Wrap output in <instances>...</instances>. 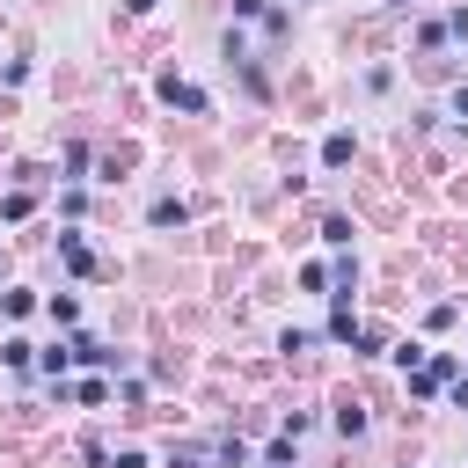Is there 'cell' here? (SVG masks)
Segmentation results:
<instances>
[{
  "label": "cell",
  "mask_w": 468,
  "mask_h": 468,
  "mask_svg": "<svg viewBox=\"0 0 468 468\" xmlns=\"http://www.w3.org/2000/svg\"><path fill=\"white\" fill-rule=\"evenodd\" d=\"M66 351H73V366H95V373H117L124 366V351H110L102 336H88V329H73L66 336Z\"/></svg>",
  "instance_id": "6da1fadb"
},
{
  "label": "cell",
  "mask_w": 468,
  "mask_h": 468,
  "mask_svg": "<svg viewBox=\"0 0 468 468\" xmlns=\"http://www.w3.org/2000/svg\"><path fill=\"white\" fill-rule=\"evenodd\" d=\"M154 95H161L168 110H183V117H205V110H212V102H205V88H190V80H176V73H161V80H154Z\"/></svg>",
  "instance_id": "7a4b0ae2"
},
{
  "label": "cell",
  "mask_w": 468,
  "mask_h": 468,
  "mask_svg": "<svg viewBox=\"0 0 468 468\" xmlns=\"http://www.w3.org/2000/svg\"><path fill=\"white\" fill-rule=\"evenodd\" d=\"M58 402H80V410H102L110 402V380L88 373V380H58Z\"/></svg>",
  "instance_id": "3957f363"
},
{
  "label": "cell",
  "mask_w": 468,
  "mask_h": 468,
  "mask_svg": "<svg viewBox=\"0 0 468 468\" xmlns=\"http://www.w3.org/2000/svg\"><path fill=\"white\" fill-rule=\"evenodd\" d=\"M58 263H66L73 278H95V249H88L80 234H58Z\"/></svg>",
  "instance_id": "277c9868"
},
{
  "label": "cell",
  "mask_w": 468,
  "mask_h": 468,
  "mask_svg": "<svg viewBox=\"0 0 468 468\" xmlns=\"http://www.w3.org/2000/svg\"><path fill=\"white\" fill-rule=\"evenodd\" d=\"M329 424H336V439H366V402H351V395H344V402L329 410Z\"/></svg>",
  "instance_id": "5b68a950"
},
{
  "label": "cell",
  "mask_w": 468,
  "mask_h": 468,
  "mask_svg": "<svg viewBox=\"0 0 468 468\" xmlns=\"http://www.w3.org/2000/svg\"><path fill=\"white\" fill-rule=\"evenodd\" d=\"M183 219H190V205H183V197H154V205H146V227H161V234H168V227H183Z\"/></svg>",
  "instance_id": "8992f818"
},
{
  "label": "cell",
  "mask_w": 468,
  "mask_h": 468,
  "mask_svg": "<svg viewBox=\"0 0 468 468\" xmlns=\"http://www.w3.org/2000/svg\"><path fill=\"white\" fill-rule=\"evenodd\" d=\"M351 154H358L351 132H329V139H322V168H351Z\"/></svg>",
  "instance_id": "52a82bcc"
},
{
  "label": "cell",
  "mask_w": 468,
  "mask_h": 468,
  "mask_svg": "<svg viewBox=\"0 0 468 468\" xmlns=\"http://www.w3.org/2000/svg\"><path fill=\"white\" fill-rule=\"evenodd\" d=\"M88 161H95V154H88V139H66V154H58V168H66V183H73V190H80V176H88Z\"/></svg>",
  "instance_id": "ba28073f"
},
{
  "label": "cell",
  "mask_w": 468,
  "mask_h": 468,
  "mask_svg": "<svg viewBox=\"0 0 468 468\" xmlns=\"http://www.w3.org/2000/svg\"><path fill=\"white\" fill-rule=\"evenodd\" d=\"M351 329H358V314H351V300H336L329 322H322V336H329V344H351Z\"/></svg>",
  "instance_id": "9c48e42d"
},
{
  "label": "cell",
  "mask_w": 468,
  "mask_h": 468,
  "mask_svg": "<svg viewBox=\"0 0 468 468\" xmlns=\"http://www.w3.org/2000/svg\"><path fill=\"white\" fill-rule=\"evenodd\" d=\"M66 366H73V351H66V344H44V351H37V373H44L51 388L66 380Z\"/></svg>",
  "instance_id": "30bf717a"
},
{
  "label": "cell",
  "mask_w": 468,
  "mask_h": 468,
  "mask_svg": "<svg viewBox=\"0 0 468 468\" xmlns=\"http://www.w3.org/2000/svg\"><path fill=\"white\" fill-rule=\"evenodd\" d=\"M29 212H37V190H29V183L0 197V219H7V227H15V219H29Z\"/></svg>",
  "instance_id": "8fae6325"
},
{
  "label": "cell",
  "mask_w": 468,
  "mask_h": 468,
  "mask_svg": "<svg viewBox=\"0 0 468 468\" xmlns=\"http://www.w3.org/2000/svg\"><path fill=\"white\" fill-rule=\"evenodd\" d=\"M439 29H446V44H468V0H453V7L439 15Z\"/></svg>",
  "instance_id": "7c38bea8"
},
{
  "label": "cell",
  "mask_w": 468,
  "mask_h": 468,
  "mask_svg": "<svg viewBox=\"0 0 468 468\" xmlns=\"http://www.w3.org/2000/svg\"><path fill=\"white\" fill-rule=\"evenodd\" d=\"M322 241H329V249H351V219H344V212H322Z\"/></svg>",
  "instance_id": "4fadbf2b"
},
{
  "label": "cell",
  "mask_w": 468,
  "mask_h": 468,
  "mask_svg": "<svg viewBox=\"0 0 468 468\" xmlns=\"http://www.w3.org/2000/svg\"><path fill=\"white\" fill-rule=\"evenodd\" d=\"M29 307H37V292H29V285H7V292H0V314H15V322H22Z\"/></svg>",
  "instance_id": "5bb4252c"
},
{
  "label": "cell",
  "mask_w": 468,
  "mask_h": 468,
  "mask_svg": "<svg viewBox=\"0 0 468 468\" xmlns=\"http://www.w3.org/2000/svg\"><path fill=\"white\" fill-rule=\"evenodd\" d=\"M0 358H7L15 373H29V366H37V344H22V336H7V344H0Z\"/></svg>",
  "instance_id": "9a60e30c"
},
{
  "label": "cell",
  "mask_w": 468,
  "mask_h": 468,
  "mask_svg": "<svg viewBox=\"0 0 468 468\" xmlns=\"http://www.w3.org/2000/svg\"><path fill=\"white\" fill-rule=\"evenodd\" d=\"M263 468H300V453H292V439H285V431L263 446Z\"/></svg>",
  "instance_id": "2e32d148"
},
{
  "label": "cell",
  "mask_w": 468,
  "mask_h": 468,
  "mask_svg": "<svg viewBox=\"0 0 468 468\" xmlns=\"http://www.w3.org/2000/svg\"><path fill=\"white\" fill-rule=\"evenodd\" d=\"M44 314H51L58 329H73V314H80V307H73V292H51V300H44Z\"/></svg>",
  "instance_id": "e0dca14e"
},
{
  "label": "cell",
  "mask_w": 468,
  "mask_h": 468,
  "mask_svg": "<svg viewBox=\"0 0 468 468\" xmlns=\"http://www.w3.org/2000/svg\"><path fill=\"white\" fill-rule=\"evenodd\" d=\"M380 344H388V336H380V329H366V322H358V329H351V351H358V358H380Z\"/></svg>",
  "instance_id": "ac0fdd59"
},
{
  "label": "cell",
  "mask_w": 468,
  "mask_h": 468,
  "mask_svg": "<svg viewBox=\"0 0 468 468\" xmlns=\"http://www.w3.org/2000/svg\"><path fill=\"white\" fill-rule=\"evenodd\" d=\"M439 388H446V380H439V373H424V366H417V373H410V402H431V395H439Z\"/></svg>",
  "instance_id": "d6986e66"
},
{
  "label": "cell",
  "mask_w": 468,
  "mask_h": 468,
  "mask_svg": "<svg viewBox=\"0 0 468 468\" xmlns=\"http://www.w3.org/2000/svg\"><path fill=\"white\" fill-rule=\"evenodd\" d=\"M453 322H461V307H453V300H439V307L424 314V329H431V336H439V329H453Z\"/></svg>",
  "instance_id": "ffe728a7"
},
{
  "label": "cell",
  "mask_w": 468,
  "mask_h": 468,
  "mask_svg": "<svg viewBox=\"0 0 468 468\" xmlns=\"http://www.w3.org/2000/svg\"><path fill=\"white\" fill-rule=\"evenodd\" d=\"M395 88V66H366V95H388Z\"/></svg>",
  "instance_id": "44dd1931"
},
{
  "label": "cell",
  "mask_w": 468,
  "mask_h": 468,
  "mask_svg": "<svg viewBox=\"0 0 468 468\" xmlns=\"http://www.w3.org/2000/svg\"><path fill=\"white\" fill-rule=\"evenodd\" d=\"M278 351H292V358H300V351H314V329H285V336H278Z\"/></svg>",
  "instance_id": "7402d4cb"
},
{
  "label": "cell",
  "mask_w": 468,
  "mask_h": 468,
  "mask_svg": "<svg viewBox=\"0 0 468 468\" xmlns=\"http://www.w3.org/2000/svg\"><path fill=\"white\" fill-rule=\"evenodd\" d=\"M424 358H431V351H424V344H395V366H402V373H417V366H424Z\"/></svg>",
  "instance_id": "603a6c76"
},
{
  "label": "cell",
  "mask_w": 468,
  "mask_h": 468,
  "mask_svg": "<svg viewBox=\"0 0 468 468\" xmlns=\"http://www.w3.org/2000/svg\"><path fill=\"white\" fill-rule=\"evenodd\" d=\"M424 373H439V380H453V373H461V358H453V351H431V358H424Z\"/></svg>",
  "instance_id": "cb8c5ba5"
},
{
  "label": "cell",
  "mask_w": 468,
  "mask_h": 468,
  "mask_svg": "<svg viewBox=\"0 0 468 468\" xmlns=\"http://www.w3.org/2000/svg\"><path fill=\"white\" fill-rule=\"evenodd\" d=\"M80 461H88V468H110V446H102V439L88 431V439H80Z\"/></svg>",
  "instance_id": "d4e9b609"
},
{
  "label": "cell",
  "mask_w": 468,
  "mask_h": 468,
  "mask_svg": "<svg viewBox=\"0 0 468 468\" xmlns=\"http://www.w3.org/2000/svg\"><path fill=\"white\" fill-rule=\"evenodd\" d=\"M263 7L271 0H234V22H263Z\"/></svg>",
  "instance_id": "484cf974"
},
{
  "label": "cell",
  "mask_w": 468,
  "mask_h": 468,
  "mask_svg": "<svg viewBox=\"0 0 468 468\" xmlns=\"http://www.w3.org/2000/svg\"><path fill=\"white\" fill-rule=\"evenodd\" d=\"M110 468H146V453H139V446H124V453H110Z\"/></svg>",
  "instance_id": "4316f807"
},
{
  "label": "cell",
  "mask_w": 468,
  "mask_h": 468,
  "mask_svg": "<svg viewBox=\"0 0 468 468\" xmlns=\"http://www.w3.org/2000/svg\"><path fill=\"white\" fill-rule=\"evenodd\" d=\"M446 388H453V410H468V373H453Z\"/></svg>",
  "instance_id": "83f0119b"
},
{
  "label": "cell",
  "mask_w": 468,
  "mask_h": 468,
  "mask_svg": "<svg viewBox=\"0 0 468 468\" xmlns=\"http://www.w3.org/2000/svg\"><path fill=\"white\" fill-rule=\"evenodd\" d=\"M154 7H161V0H124V15H154Z\"/></svg>",
  "instance_id": "f1b7e54d"
},
{
  "label": "cell",
  "mask_w": 468,
  "mask_h": 468,
  "mask_svg": "<svg viewBox=\"0 0 468 468\" xmlns=\"http://www.w3.org/2000/svg\"><path fill=\"white\" fill-rule=\"evenodd\" d=\"M453 117H461V124H468V88H453Z\"/></svg>",
  "instance_id": "f546056e"
},
{
  "label": "cell",
  "mask_w": 468,
  "mask_h": 468,
  "mask_svg": "<svg viewBox=\"0 0 468 468\" xmlns=\"http://www.w3.org/2000/svg\"><path fill=\"white\" fill-rule=\"evenodd\" d=\"M176 468H205V461H197V453H183V461H176Z\"/></svg>",
  "instance_id": "4dcf8cb0"
},
{
  "label": "cell",
  "mask_w": 468,
  "mask_h": 468,
  "mask_svg": "<svg viewBox=\"0 0 468 468\" xmlns=\"http://www.w3.org/2000/svg\"><path fill=\"white\" fill-rule=\"evenodd\" d=\"M388 7H410V0H388Z\"/></svg>",
  "instance_id": "1f68e13d"
}]
</instances>
